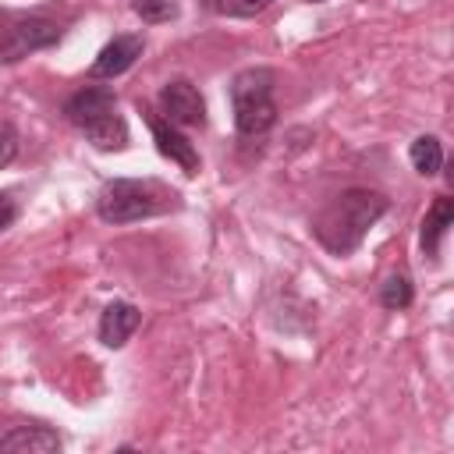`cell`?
Returning <instances> with one entry per match:
<instances>
[{"label":"cell","instance_id":"1","mask_svg":"<svg viewBox=\"0 0 454 454\" xmlns=\"http://www.w3.org/2000/svg\"><path fill=\"white\" fill-rule=\"evenodd\" d=\"M387 199L380 192H369V188H348L340 192L312 223V234L316 241L333 252V255H348L362 245V238L372 231V223L387 213Z\"/></svg>","mask_w":454,"mask_h":454},{"label":"cell","instance_id":"2","mask_svg":"<svg viewBox=\"0 0 454 454\" xmlns=\"http://www.w3.org/2000/svg\"><path fill=\"white\" fill-rule=\"evenodd\" d=\"M64 114H67V121H71L96 149L117 153V149L128 145V124L121 121L110 89H99V85L78 89V92L64 103Z\"/></svg>","mask_w":454,"mask_h":454},{"label":"cell","instance_id":"3","mask_svg":"<svg viewBox=\"0 0 454 454\" xmlns=\"http://www.w3.org/2000/svg\"><path fill=\"white\" fill-rule=\"evenodd\" d=\"M273 71L270 67H245L231 82L234 124L241 135H266L277 124V99H273Z\"/></svg>","mask_w":454,"mask_h":454},{"label":"cell","instance_id":"4","mask_svg":"<svg viewBox=\"0 0 454 454\" xmlns=\"http://www.w3.org/2000/svg\"><path fill=\"white\" fill-rule=\"evenodd\" d=\"M174 195H167L156 181H135V177H117V181H106L99 199H96V209L106 223H135V220H145L160 209H167Z\"/></svg>","mask_w":454,"mask_h":454},{"label":"cell","instance_id":"5","mask_svg":"<svg viewBox=\"0 0 454 454\" xmlns=\"http://www.w3.org/2000/svg\"><path fill=\"white\" fill-rule=\"evenodd\" d=\"M60 28L50 18H18L11 28H4L0 39V60H21L32 50H43L50 43H57Z\"/></svg>","mask_w":454,"mask_h":454},{"label":"cell","instance_id":"6","mask_svg":"<svg viewBox=\"0 0 454 454\" xmlns=\"http://www.w3.org/2000/svg\"><path fill=\"white\" fill-rule=\"evenodd\" d=\"M160 110L174 128H202L206 121V103L202 92L188 78H174L160 89Z\"/></svg>","mask_w":454,"mask_h":454},{"label":"cell","instance_id":"7","mask_svg":"<svg viewBox=\"0 0 454 454\" xmlns=\"http://www.w3.org/2000/svg\"><path fill=\"white\" fill-rule=\"evenodd\" d=\"M142 50H145V39H142L138 32L114 35V39L96 53L89 74H92V78H117V74H124V71L142 57Z\"/></svg>","mask_w":454,"mask_h":454},{"label":"cell","instance_id":"8","mask_svg":"<svg viewBox=\"0 0 454 454\" xmlns=\"http://www.w3.org/2000/svg\"><path fill=\"white\" fill-rule=\"evenodd\" d=\"M149 128H153V138H156V149L170 160V163H177L184 174H199V153H195V145L170 124V121H160V117H149Z\"/></svg>","mask_w":454,"mask_h":454},{"label":"cell","instance_id":"9","mask_svg":"<svg viewBox=\"0 0 454 454\" xmlns=\"http://www.w3.org/2000/svg\"><path fill=\"white\" fill-rule=\"evenodd\" d=\"M4 454H57L60 436L50 426H14L11 433L0 436Z\"/></svg>","mask_w":454,"mask_h":454},{"label":"cell","instance_id":"10","mask_svg":"<svg viewBox=\"0 0 454 454\" xmlns=\"http://www.w3.org/2000/svg\"><path fill=\"white\" fill-rule=\"evenodd\" d=\"M138 323H142V312L131 301H110L99 316V340L106 348H121L138 330Z\"/></svg>","mask_w":454,"mask_h":454},{"label":"cell","instance_id":"11","mask_svg":"<svg viewBox=\"0 0 454 454\" xmlns=\"http://www.w3.org/2000/svg\"><path fill=\"white\" fill-rule=\"evenodd\" d=\"M454 223V202L447 195H436V202L429 206L426 220H422V252L426 255H436L440 252V241L447 234V227Z\"/></svg>","mask_w":454,"mask_h":454},{"label":"cell","instance_id":"12","mask_svg":"<svg viewBox=\"0 0 454 454\" xmlns=\"http://www.w3.org/2000/svg\"><path fill=\"white\" fill-rule=\"evenodd\" d=\"M408 156H411V167H415L419 174H426V177H433V174L443 167V145H440L436 135H419V138L411 142Z\"/></svg>","mask_w":454,"mask_h":454},{"label":"cell","instance_id":"13","mask_svg":"<svg viewBox=\"0 0 454 454\" xmlns=\"http://www.w3.org/2000/svg\"><path fill=\"white\" fill-rule=\"evenodd\" d=\"M131 11L145 21V25H163L174 21L181 11V0H131Z\"/></svg>","mask_w":454,"mask_h":454},{"label":"cell","instance_id":"14","mask_svg":"<svg viewBox=\"0 0 454 454\" xmlns=\"http://www.w3.org/2000/svg\"><path fill=\"white\" fill-rule=\"evenodd\" d=\"M411 298H415V291H411V280H408L404 273H390V277L383 280V287H380V301H383L387 309H408Z\"/></svg>","mask_w":454,"mask_h":454},{"label":"cell","instance_id":"15","mask_svg":"<svg viewBox=\"0 0 454 454\" xmlns=\"http://www.w3.org/2000/svg\"><path fill=\"white\" fill-rule=\"evenodd\" d=\"M273 0H213L216 14H227V18H255L259 11H266Z\"/></svg>","mask_w":454,"mask_h":454},{"label":"cell","instance_id":"16","mask_svg":"<svg viewBox=\"0 0 454 454\" xmlns=\"http://www.w3.org/2000/svg\"><path fill=\"white\" fill-rule=\"evenodd\" d=\"M14 156H18V131L14 124L0 121V167H7Z\"/></svg>","mask_w":454,"mask_h":454},{"label":"cell","instance_id":"17","mask_svg":"<svg viewBox=\"0 0 454 454\" xmlns=\"http://www.w3.org/2000/svg\"><path fill=\"white\" fill-rule=\"evenodd\" d=\"M14 216H18V206H14V199L11 195H0V234L14 223Z\"/></svg>","mask_w":454,"mask_h":454},{"label":"cell","instance_id":"18","mask_svg":"<svg viewBox=\"0 0 454 454\" xmlns=\"http://www.w3.org/2000/svg\"><path fill=\"white\" fill-rule=\"evenodd\" d=\"M4 25H7V14H4V11H0V28H4Z\"/></svg>","mask_w":454,"mask_h":454},{"label":"cell","instance_id":"19","mask_svg":"<svg viewBox=\"0 0 454 454\" xmlns=\"http://www.w3.org/2000/svg\"><path fill=\"white\" fill-rule=\"evenodd\" d=\"M312 4H319V0H312Z\"/></svg>","mask_w":454,"mask_h":454}]
</instances>
